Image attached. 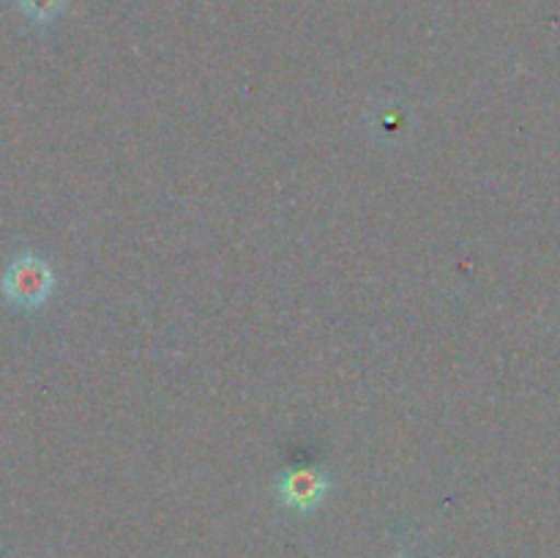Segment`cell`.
<instances>
[{
  "mask_svg": "<svg viewBox=\"0 0 560 558\" xmlns=\"http://www.w3.org/2000/svg\"><path fill=\"white\" fill-rule=\"evenodd\" d=\"M16 3H20L22 14H25L27 20L36 22V25H47L55 16H60L66 0H16Z\"/></svg>",
  "mask_w": 560,
  "mask_h": 558,
  "instance_id": "3957f363",
  "label": "cell"
},
{
  "mask_svg": "<svg viewBox=\"0 0 560 558\" xmlns=\"http://www.w3.org/2000/svg\"><path fill=\"white\" fill-rule=\"evenodd\" d=\"M331 492V479L317 465H301V468H290L277 476L273 481V496L284 509L293 512H315Z\"/></svg>",
  "mask_w": 560,
  "mask_h": 558,
  "instance_id": "7a4b0ae2",
  "label": "cell"
},
{
  "mask_svg": "<svg viewBox=\"0 0 560 558\" xmlns=\"http://www.w3.org/2000/svg\"><path fill=\"white\" fill-rule=\"evenodd\" d=\"M58 290L55 268L36 252H20L0 274V299L16 310H42Z\"/></svg>",
  "mask_w": 560,
  "mask_h": 558,
  "instance_id": "6da1fadb",
  "label": "cell"
}]
</instances>
